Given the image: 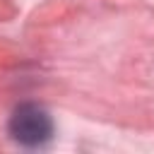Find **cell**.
<instances>
[{
    "mask_svg": "<svg viewBox=\"0 0 154 154\" xmlns=\"http://www.w3.org/2000/svg\"><path fill=\"white\" fill-rule=\"evenodd\" d=\"M10 137L22 147H41L53 135V120L38 103H19L7 123Z\"/></svg>",
    "mask_w": 154,
    "mask_h": 154,
    "instance_id": "cell-1",
    "label": "cell"
}]
</instances>
